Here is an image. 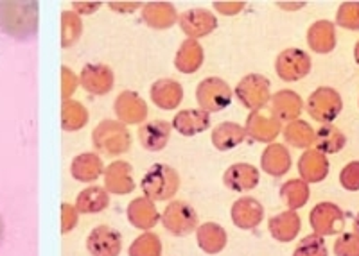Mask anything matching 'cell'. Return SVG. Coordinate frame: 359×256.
<instances>
[{"label": "cell", "mask_w": 359, "mask_h": 256, "mask_svg": "<svg viewBox=\"0 0 359 256\" xmlns=\"http://www.w3.org/2000/svg\"><path fill=\"white\" fill-rule=\"evenodd\" d=\"M38 4L34 2H0V31L18 40L36 33Z\"/></svg>", "instance_id": "cell-1"}, {"label": "cell", "mask_w": 359, "mask_h": 256, "mask_svg": "<svg viewBox=\"0 0 359 256\" xmlns=\"http://www.w3.org/2000/svg\"><path fill=\"white\" fill-rule=\"evenodd\" d=\"M144 197L151 201H168L175 197L180 188V178L176 171L163 163H155L146 172L140 183Z\"/></svg>", "instance_id": "cell-2"}, {"label": "cell", "mask_w": 359, "mask_h": 256, "mask_svg": "<svg viewBox=\"0 0 359 256\" xmlns=\"http://www.w3.org/2000/svg\"><path fill=\"white\" fill-rule=\"evenodd\" d=\"M92 143L101 155L121 156L131 145L130 131L118 120H102L92 133Z\"/></svg>", "instance_id": "cell-3"}, {"label": "cell", "mask_w": 359, "mask_h": 256, "mask_svg": "<svg viewBox=\"0 0 359 256\" xmlns=\"http://www.w3.org/2000/svg\"><path fill=\"white\" fill-rule=\"evenodd\" d=\"M343 110L341 95L334 88L322 86L307 99V113L320 124H331Z\"/></svg>", "instance_id": "cell-4"}, {"label": "cell", "mask_w": 359, "mask_h": 256, "mask_svg": "<svg viewBox=\"0 0 359 256\" xmlns=\"http://www.w3.org/2000/svg\"><path fill=\"white\" fill-rule=\"evenodd\" d=\"M269 85L271 83L268 81V78H264L261 73H248L237 85V101L252 111L262 110L264 106H268L269 99H271Z\"/></svg>", "instance_id": "cell-5"}, {"label": "cell", "mask_w": 359, "mask_h": 256, "mask_svg": "<svg viewBox=\"0 0 359 256\" xmlns=\"http://www.w3.org/2000/svg\"><path fill=\"white\" fill-rule=\"evenodd\" d=\"M196 101L201 111L216 113V111L229 108V104L232 102V90L223 79L207 78L198 85Z\"/></svg>", "instance_id": "cell-6"}, {"label": "cell", "mask_w": 359, "mask_h": 256, "mask_svg": "<svg viewBox=\"0 0 359 256\" xmlns=\"http://www.w3.org/2000/svg\"><path fill=\"white\" fill-rule=\"evenodd\" d=\"M162 224L175 236L191 235L194 229H198V213L189 203L172 201L163 210Z\"/></svg>", "instance_id": "cell-7"}, {"label": "cell", "mask_w": 359, "mask_h": 256, "mask_svg": "<svg viewBox=\"0 0 359 256\" xmlns=\"http://www.w3.org/2000/svg\"><path fill=\"white\" fill-rule=\"evenodd\" d=\"M311 56L300 49H286L282 50L275 62V72L282 81H298L304 79L311 72Z\"/></svg>", "instance_id": "cell-8"}, {"label": "cell", "mask_w": 359, "mask_h": 256, "mask_svg": "<svg viewBox=\"0 0 359 256\" xmlns=\"http://www.w3.org/2000/svg\"><path fill=\"white\" fill-rule=\"evenodd\" d=\"M311 228L320 236L336 235L345 228V213L334 203H320L311 210Z\"/></svg>", "instance_id": "cell-9"}, {"label": "cell", "mask_w": 359, "mask_h": 256, "mask_svg": "<svg viewBox=\"0 0 359 256\" xmlns=\"http://www.w3.org/2000/svg\"><path fill=\"white\" fill-rule=\"evenodd\" d=\"M280 127L282 122L271 111L257 110L248 115L245 131L250 138L255 140V142L269 143L280 134Z\"/></svg>", "instance_id": "cell-10"}, {"label": "cell", "mask_w": 359, "mask_h": 256, "mask_svg": "<svg viewBox=\"0 0 359 256\" xmlns=\"http://www.w3.org/2000/svg\"><path fill=\"white\" fill-rule=\"evenodd\" d=\"M86 248L92 256H118L123 249V239L110 226H97L90 232Z\"/></svg>", "instance_id": "cell-11"}, {"label": "cell", "mask_w": 359, "mask_h": 256, "mask_svg": "<svg viewBox=\"0 0 359 256\" xmlns=\"http://www.w3.org/2000/svg\"><path fill=\"white\" fill-rule=\"evenodd\" d=\"M178 22L182 31L191 40L208 36L217 27L216 17H214L212 13H208L207 9H189V11L182 13V17L178 18Z\"/></svg>", "instance_id": "cell-12"}, {"label": "cell", "mask_w": 359, "mask_h": 256, "mask_svg": "<svg viewBox=\"0 0 359 256\" xmlns=\"http://www.w3.org/2000/svg\"><path fill=\"white\" fill-rule=\"evenodd\" d=\"M115 115H117L118 122L123 124H140L147 117V104L139 94L135 92H123L118 94L114 104Z\"/></svg>", "instance_id": "cell-13"}, {"label": "cell", "mask_w": 359, "mask_h": 256, "mask_svg": "<svg viewBox=\"0 0 359 256\" xmlns=\"http://www.w3.org/2000/svg\"><path fill=\"white\" fill-rule=\"evenodd\" d=\"M302 97L294 94L293 90H280L269 99V111L280 120V122H293L298 120L302 113Z\"/></svg>", "instance_id": "cell-14"}, {"label": "cell", "mask_w": 359, "mask_h": 256, "mask_svg": "<svg viewBox=\"0 0 359 256\" xmlns=\"http://www.w3.org/2000/svg\"><path fill=\"white\" fill-rule=\"evenodd\" d=\"M79 85L92 95H107L114 88V72L107 65H86L79 76Z\"/></svg>", "instance_id": "cell-15"}, {"label": "cell", "mask_w": 359, "mask_h": 256, "mask_svg": "<svg viewBox=\"0 0 359 256\" xmlns=\"http://www.w3.org/2000/svg\"><path fill=\"white\" fill-rule=\"evenodd\" d=\"M298 172L307 185L320 183L329 174V159L316 149H307L298 159Z\"/></svg>", "instance_id": "cell-16"}, {"label": "cell", "mask_w": 359, "mask_h": 256, "mask_svg": "<svg viewBox=\"0 0 359 256\" xmlns=\"http://www.w3.org/2000/svg\"><path fill=\"white\" fill-rule=\"evenodd\" d=\"M224 187L233 192H248L259 185V171L250 163H233L223 176Z\"/></svg>", "instance_id": "cell-17"}, {"label": "cell", "mask_w": 359, "mask_h": 256, "mask_svg": "<svg viewBox=\"0 0 359 256\" xmlns=\"http://www.w3.org/2000/svg\"><path fill=\"white\" fill-rule=\"evenodd\" d=\"M264 208L253 197H243L232 204V222L241 229H253L261 224Z\"/></svg>", "instance_id": "cell-18"}, {"label": "cell", "mask_w": 359, "mask_h": 256, "mask_svg": "<svg viewBox=\"0 0 359 256\" xmlns=\"http://www.w3.org/2000/svg\"><path fill=\"white\" fill-rule=\"evenodd\" d=\"M104 188L108 194L126 195L135 190V181L131 178V165L126 162H114L104 171Z\"/></svg>", "instance_id": "cell-19"}, {"label": "cell", "mask_w": 359, "mask_h": 256, "mask_svg": "<svg viewBox=\"0 0 359 256\" xmlns=\"http://www.w3.org/2000/svg\"><path fill=\"white\" fill-rule=\"evenodd\" d=\"M149 95L160 110H176L184 101V88L175 79H158L149 90Z\"/></svg>", "instance_id": "cell-20"}, {"label": "cell", "mask_w": 359, "mask_h": 256, "mask_svg": "<svg viewBox=\"0 0 359 256\" xmlns=\"http://www.w3.org/2000/svg\"><path fill=\"white\" fill-rule=\"evenodd\" d=\"M142 20L151 29L162 31L178 22V13L171 2H147L142 6Z\"/></svg>", "instance_id": "cell-21"}, {"label": "cell", "mask_w": 359, "mask_h": 256, "mask_svg": "<svg viewBox=\"0 0 359 256\" xmlns=\"http://www.w3.org/2000/svg\"><path fill=\"white\" fill-rule=\"evenodd\" d=\"M171 129L172 126L165 120H151L139 129V140L144 149L156 152L165 149L171 138Z\"/></svg>", "instance_id": "cell-22"}, {"label": "cell", "mask_w": 359, "mask_h": 256, "mask_svg": "<svg viewBox=\"0 0 359 256\" xmlns=\"http://www.w3.org/2000/svg\"><path fill=\"white\" fill-rule=\"evenodd\" d=\"M261 167L266 174L280 178L291 169L290 150L282 143H269L261 156Z\"/></svg>", "instance_id": "cell-23"}, {"label": "cell", "mask_w": 359, "mask_h": 256, "mask_svg": "<svg viewBox=\"0 0 359 256\" xmlns=\"http://www.w3.org/2000/svg\"><path fill=\"white\" fill-rule=\"evenodd\" d=\"M307 43L311 50L318 54H329L336 47V27L329 20L314 22L307 31Z\"/></svg>", "instance_id": "cell-24"}, {"label": "cell", "mask_w": 359, "mask_h": 256, "mask_svg": "<svg viewBox=\"0 0 359 256\" xmlns=\"http://www.w3.org/2000/svg\"><path fill=\"white\" fill-rule=\"evenodd\" d=\"M128 219L139 229H151L160 220V213L156 210L155 203L147 197H137L128 206Z\"/></svg>", "instance_id": "cell-25"}, {"label": "cell", "mask_w": 359, "mask_h": 256, "mask_svg": "<svg viewBox=\"0 0 359 256\" xmlns=\"http://www.w3.org/2000/svg\"><path fill=\"white\" fill-rule=\"evenodd\" d=\"M210 126V117L201 110H182L172 118V127L184 136H196Z\"/></svg>", "instance_id": "cell-26"}, {"label": "cell", "mask_w": 359, "mask_h": 256, "mask_svg": "<svg viewBox=\"0 0 359 256\" xmlns=\"http://www.w3.org/2000/svg\"><path fill=\"white\" fill-rule=\"evenodd\" d=\"M300 217L294 210H287V212L280 213V215H275L269 219L268 228L271 236L278 242H291L294 240V236L300 233Z\"/></svg>", "instance_id": "cell-27"}, {"label": "cell", "mask_w": 359, "mask_h": 256, "mask_svg": "<svg viewBox=\"0 0 359 256\" xmlns=\"http://www.w3.org/2000/svg\"><path fill=\"white\" fill-rule=\"evenodd\" d=\"M203 65V47L196 40H185L180 45L175 57V66L182 73H194Z\"/></svg>", "instance_id": "cell-28"}, {"label": "cell", "mask_w": 359, "mask_h": 256, "mask_svg": "<svg viewBox=\"0 0 359 256\" xmlns=\"http://www.w3.org/2000/svg\"><path fill=\"white\" fill-rule=\"evenodd\" d=\"M70 172H72V178L81 181V183H92L104 172V167H102V162L97 155L83 152L72 159Z\"/></svg>", "instance_id": "cell-29"}, {"label": "cell", "mask_w": 359, "mask_h": 256, "mask_svg": "<svg viewBox=\"0 0 359 256\" xmlns=\"http://www.w3.org/2000/svg\"><path fill=\"white\" fill-rule=\"evenodd\" d=\"M198 246L207 255H217L226 246V232L216 222H205L196 229Z\"/></svg>", "instance_id": "cell-30"}, {"label": "cell", "mask_w": 359, "mask_h": 256, "mask_svg": "<svg viewBox=\"0 0 359 256\" xmlns=\"http://www.w3.org/2000/svg\"><path fill=\"white\" fill-rule=\"evenodd\" d=\"M345 143H347V136L331 124H323L322 127L314 131L313 145L323 155H336L345 147Z\"/></svg>", "instance_id": "cell-31"}, {"label": "cell", "mask_w": 359, "mask_h": 256, "mask_svg": "<svg viewBox=\"0 0 359 256\" xmlns=\"http://www.w3.org/2000/svg\"><path fill=\"white\" fill-rule=\"evenodd\" d=\"M108 204H110V197H108L107 188L88 187L79 192L78 199H76V210L83 215H90V213H99L107 210Z\"/></svg>", "instance_id": "cell-32"}, {"label": "cell", "mask_w": 359, "mask_h": 256, "mask_svg": "<svg viewBox=\"0 0 359 256\" xmlns=\"http://www.w3.org/2000/svg\"><path fill=\"white\" fill-rule=\"evenodd\" d=\"M245 127L236 122H221L212 131V143L217 150H230L245 142Z\"/></svg>", "instance_id": "cell-33"}, {"label": "cell", "mask_w": 359, "mask_h": 256, "mask_svg": "<svg viewBox=\"0 0 359 256\" xmlns=\"http://www.w3.org/2000/svg\"><path fill=\"white\" fill-rule=\"evenodd\" d=\"M309 185L304 179H290L280 187V199L294 212L298 208L306 206L307 201H309Z\"/></svg>", "instance_id": "cell-34"}, {"label": "cell", "mask_w": 359, "mask_h": 256, "mask_svg": "<svg viewBox=\"0 0 359 256\" xmlns=\"http://www.w3.org/2000/svg\"><path fill=\"white\" fill-rule=\"evenodd\" d=\"M284 138L297 149H309L314 142V129L304 120H293L284 127Z\"/></svg>", "instance_id": "cell-35"}, {"label": "cell", "mask_w": 359, "mask_h": 256, "mask_svg": "<svg viewBox=\"0 0 359 256\" xmlns=\"http://www.w3.org/2000/svg\"><path fill=\"white\" fill-rule=\"evenodd\" d=\"M88 122V111L81 102H76L72 99L63 101L62 106V126L65 131H78L86 126Z\"/></svg>", "instance_id": "cell-36"}, {"label": "cell", "mask_w": 359, "mask_h": 256, "mask_svg": "<svg viewBox=\"0 0 359 256\" xmlns=\"http://www.w3.org/2000/svg\"><path fill=\"white\" fill-rule=\"evenodd\" d=\"M83 33L81 18L76 11H65L62 15V45L72 47Z\"/></svg>", "instance_id": "cell-37"}, {"label": "cell", "mask_w": 359, "mask_h": 256, "mask_svg": "<svg viewBox=\"0 0 359 256\" xmlns=\"http://www.w3.org/2000/svg\"><path fill=\"white\" fill-rule=\"evenodd\" d=\"M162 244L155 233H144L130 246V256H160Z\"/></svg>", "instance_id": "cell-38"}, {"label": "cell", "mask_w": 359, "mask_h": 256, "mask_svg": "<svg viewBox=\"0 0 359 256\" xmlns=\"http://www.w3.org/2000/svg\"><path fill=\"white\" fill-rule=\"evenodd\" d=\"M336 24L347 31H359V2H343L336 13Z\"/></svg>", "instance_id": "cell-39"}, {"label": "cell", "mask_w": 359, "mask_h": 256, "mask_svg": "<svg viewBox=\"0 0 359 256\" xmlns=\"http://www.w3.org/2000/svg\"><path fill=\"white\" fill-rule=\"evenodd\" d=\"M293 256H329L325 240H323V236L316 235V233L304 236L302 242L294 249Z\"/></svg>", "instance_id": "cell-40"}, {"label": "cell", "mask_w": 359, "mask_h": 256, "mask_svg": "<svg viewBox=\"0 0 359 256\" xmlns=\"http://www.w3.org/2000/svg\"><path fill=\"white\" fill-rule=\"evenodd\" d=\"M336 256H359V235L345 233L334 242Z\"/></svg>", "instance_id": "cell-41"}, {"label": "cell", "mask_w": 359, "mask_h": 256, "mask_svg": "<svg viewBox=\"0 0 359 256\" xmlns=\"http://www.w3.org/2000/svg\"><path fill=\"white\" fill-rule=\"evenodd\" d=\"M339 183L348 192L359 190V162H351L343 167L339 174Z\"/></svg>", "instance_id": "cell-42"}, {"label": "cell", "mask_w": 359, "mask_h": 256, "mask_svg": "<svg viewBox=\"0 0 359 256\" xmlns=\"http://www.w3.org/2000/svg\"><path fill=\"white\" fill-rule=\"evenodd\" d=\"M62 83H63V88H62V95H63V101H69L72 97V94L76 92L78 88V83L79 79L76 78V73L69 69V66H63L62 69Z\"/></svg>", "instance_id": "cell-43"}, {"label": "cell", "mask_w": 359, "mask_h": 256, "mask_svg": "<svg viewBox=\"0 0 359 256\" xmlns=\"http://www.w3.org/2000/svg\"><path fill=\"white\" fill-rule=\"evenodd\" d=\"M78 222V210L72 204H63L62 206V233H70L76 228Z\"/></svg>", "instance_id": "cell-44"}, {"label": "cell", "mask_w": 359, "mask_h": 256, "mask_svg": "<svg viewBox=\"0 0 359 256\" xmlns=\"http://www.w3.org/2000/svg\"><path fill=\"white\" fill-rule=\"evenodd\" d=\"M214 8L224 15V17H233L237 13H241L245 8V2H237V0H223V2H214Z\"/></svg>", "instance_id": "cell-45"}, {"label": "cell", "mask_w": 359, "mask_h": 256, "mask_svg": "<svg viewBox=\"0 0 359 256\" xmlns=\"http://www.w3.org/2000/svg\"><path fill=\"white\" fill-rule=\"evenodd\" d=\"M72 8L79 13V15H92L95 9L101 8L99 2H74Z\"/></svg>", "instance_id": "cell-46"}, {"label": "cell", "mask_w": 359, "mask_h": 256, "mask_svg": "<svg viewBox=\"0 0 359 256\" xmlns=\"http://www.w3.org/2000/svg\"><path fill=\"white\" fill-rule=\"evenodd\" d=\"M140 2H123V4H121V2H111L110 4V8L111 9H115V11H121V13H131V11H135V9H139L140 8Z\"/></svg>", "instance_id": "cell-47"}, {"label": "cell", "mask_w": 359, "mask_h": 256, "mask_svg": "<svg viewBox=\"0 0 359 256\" xmlns=\"http://www.w3.org/2000/svg\"><path fill=\"white\" fill-rule=\"evenodd\" d=\"M354 233L355 235H359V213L355 215V219H354Z\"/></svg>", "instance_id": "cell-48"}, {"label": "cell", "mask_w": 359, "mask_h": 256, "mask_svg": "<svg viewBox=\"0 0 359 256\" xmlns=\"http://www.w3.org/2000/svg\"><path fill=\"white\" fill-rule=\"evenodd\" d=\"M354 57H355V62H358V65H359V41H358V43H355V49H354Z\"/></svg>", "instance_id": "cell-49"}, {"label": "cell", "mask_w": 359, "mask_h": 256, "mask_svg": "<svg viewBox=\"0 0 359 256\" xmlns=\"http://www.w3.org/2000/svg\"><path fill=\"white\" fill-rule=\"evenodd\" d=\"M2 236H4V222H2V217H0V242H2Z\"/></svg>", "instance_id": "cell-50"}]
</instances>
